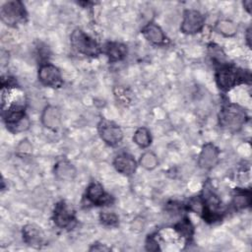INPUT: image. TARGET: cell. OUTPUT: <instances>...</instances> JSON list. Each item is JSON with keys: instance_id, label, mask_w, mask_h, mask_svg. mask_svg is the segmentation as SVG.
I'll use <instances>...</instances> for the list:
<instances>
[{"instance_id": "obj_1", "label": "cell", "mask_w": 252, "mask_h": 252, "mask_svg": "<svg viewBox=\"0 0 252 252\" xmlns=\"http://www.w3.org/2000/svg\"><path fill=\"white\" fill-rule=\"evenodd\" d=\"M245 111L236 104H227L220 112V124L227 130H238L246 121Z\"/></svg>"}, {"instance_id": "obj_2", "label": "cell", "mask_w": 252, "mask_h": 252, "mask_svg": "<svg viewBox=\"0 0 252 252\" xmlns=\"http://www.w3.org/2000/svg\"><path fill=\"white\" fill-rule=\"evenodd\" d=\"M71 44L76 51L88 56H96L100 51L96 41L81 30H75L72 32Z\"/></svg>"}, {"instance_id": "obj_3", "label": "cell", "mask_w": 252, "mask_h": 252, "mask_svg": "<svg viewBox=\"0 0 252 252\" xmlns=\"http://www.w3.org/2000/svg\"><path fill=\"white\" fill-rule=\"evenodd\" d=\"M216 77L219 87L224 91L230 90L232 87L240 82H244L246 78L243 71L230 66L220 68L218 71Z\"/></svg>"}, {"instance_id": "obj_4", "label": "cell", "mask_w": 252, "mask_h": 252, "mask_svg": "<svg viewBox=\"0 0 252 252\" xmlns=\"http://www.w3.org/2000/svg\"><path fill=\"white\" fill-rule=\"evenodd\" d=\"M1 19L7 25H15L25 18V9L20 1L6 2L1 8Z\"/></svg>"}, {"instance_id": "obj_5", "label": "cell", "mask_w": 252, "mask_h": 252, "mask_svg": "<svg viewBox=\"0 0 252 252\" xmlns=\"http://www.w3.org/2000/svg\"><path fill=\"white\" fill-rule=\"evenodd\" d=\"M98 132L100 138L109 146H116L123 139V132L120 127L108 120L100 121L98 125Z\"/></svg>"}, {"instance_id": "obj_6", "label": "cell", "mask_w": 252, "mask_h": 252, "mask_svg": "<svg viewBox=\"0 0 252 252\" xmlns=\"http://www.w3.org/2000/svg\"><path fill=\"white\" fill-rule=\"evenodd\" d=\"M204 26V17L197 10H186L181 24V31L187 34L199 32Z\"/></svg>"}, {"instance_id": "obj_7", "label": "cell", "mask_w": 252, "mask_h": 252, "mask_svg": "<svg viewBox=\"0 0 252 252\" xmlns=\"http://www.w3.org/2000/svg\"><path fill=\"white\" fill-rule=\"evenodd\" d=\"M39 81L48 87L58 88L62 85L61 74L57 67L52 64H43L40 66L38 71Z\"/></svg>"}, {"instance_id": "obj_8", "label": "cell", "mask_w": 252, "mask_h": 252, "mask_svg": "<svg viewBox=\"0 0 252 252\" xmlns=\"http://www.w3.org/2000/svg\"><path fill=\"white\" fill-rule=\"evenodd\" d=\"M53 219L56 225L62 228L70 227L75 222L74 212L65 202H60L56 205Z\"/></svg>"}, {"instance_id": "obj_9", "label": "cell", "mask_w": 252, "mask_h": 252, "mask_svg": "<svg viewBox=\"0 0 252 252\" xmlns=\"http://www.w3.org/2000/svg\"><path fill=\"white\" fill-rule=\"evenodd\" d=\"M220 152L213 144H206L199 156V165L204 169H210L214 167L219 161Z\"/></svg>"}, {"instance_id": "obj_10", "label": "cell", "mask_w": 252, "mask_h": 252, "mask_svg": "<svg viewBox=\"0 0 252 252\" xmlns=\"http://www.w3.org/2000/svg\"><path fill=\"white\" fill-rule=\"evenodd\" d=\"M87 198L94 205L101 206L109 204L111 202V197L103 190L102 186L98 183H92L87 190Z\"/></svg>"}, {"instance_id": "obj_11", "label": "cell", "mask_w": 252, "mask_h": 252, "mask_svg": "<svg viewBox=\"0 0 252 252\" xmlns=\"http://www.w3.org/2000/svg\"><path fill=\"white\" fill-rule=\"evenodd\" d=\"M24 240L31 246L39 247L44 241V233L35 224H28L23 229Z\"/></svg>"}, {"instance_id": "obj_12", "label": "cell", "mask_w": 252, "mask_h": 252, "mask_svg": "<svg viewBox=\"0 0 252 252\" xmlns=\"http://www.w3.org/2000/svg\"><path fill=\"white\" fill-rule=\"evenodd\" d=\"M113 164L117 171L127 176L132 175L137 167L134 158L128 154H121L117 156L114 159Z\"/></svg>"}, {"instance_id": "obj_13", "label": "cell", "mask_w": 252, "mask_h": 252, "mask_svg": "<svg viewBox=\"0 0 252 252\" xmlns=\"http://www.w3.org/2000/svg\"><path fill=\"white\" fill-rule=\"evenodd\" d=\"M42 123L45 127L49 129H57L60 126V112L54 106H47L43 110L41 116Z\"/></svg>"}, {"instance_id": "obj_14", "label": "cell", "mask_w": 252, "mask_h": 252, "mask_svg": "<svg viewBox=\"0 0 252 252\" xmlns=\"http://www.w3.org/2000/svg\"><path fill=\"white\" fill-rule=\"evenodd\" d=\"M143 33L149 41L155 44H161L165 41V35L162 30L154 23L148 24L143 29Z\"/></svg>"}, {"instance_id": "obj_15", "label": "cell", "mask_w": 252, "mask_h": 252, "mask_svg": "<svg viewBox=\"0 0 252 252\" xmlns=\"http://www.w3.org/2000/svg\"><path fill=\"white\" fill-rule=\"evenodd\" d=\"M55 175L61 180H71L76 174L75 167L67 160H59L54 167Z\"/></svg>"}, {"instance_id": "obj_16", "label": "cell", "mask_w": 252, "mask_h": 252, "mask_svg": "<svg viewBox=\"0 0 252 252\" xmlns=\"http://www.w3.org/2000/svg\"><path fill=\"white\" fill-rule=\"evenodd\" d=\"M105 53L109 57V60L114 62V61H119L123 59L126 56L127 49H126V46L122 43L108 42L105 45Z\"/></svg>"}, {"instance_id": "obj_17", "label": "cell", "mask_w": 252, "mask_h": 252, "mask_svg": "<svg viewBox=\"0 0 252 252\" xmlns=\"http://www.w3.org/2000/svg\"><path fill=\"white\" fill-rule=\"evenodd\" d=\"M134 142L141 148H147L148 146H150L152 138H151V134L150 131L145 128V127H141L139 128L133 137Z\"/></svg>"}, {"instance_id": "obj_18", "label": "cell", "mask_w": 252, "mask_h": 252, "mask_svg": "<svg viewBox=\"0 0 252 252\" xmlns=\"http://www.w3.org/2000/svg\"><path fill=\"white\" fill-rule=\"evenodd\" d=\"M216 29L219 32H220V33H222L223 35H226V36H231V35L235 34L236 30H237L235 24L231 21H228V20L220 21L217 24Z\"/></svg>"}, {"instance_id": "obj_19", "label": "cell", "mask_w": 252, "mask_h": 252, "mask_svg": "<svg viewBox=\"0 0 252 252\" xmlns=\"http://www.w3.org/2000/svg\"><path fill=\"white\" fill-rule=\"evenodd\" d=\"M250 203H251V198H250L249 192L238 193L233 197V200H232V205L237 210H241L248 207Z\"/></svg>"}, {"instance_id": "obj_20", "label": "cell", "mask_w": 252, "mask_h": 252, "mask_svg": "<svg viewBox=\"0 0 252 252\" xmlns=\"http://www.w3.org/2000/svg\"><path fill=\"white\" fill-rule=\"evenodd\" d=\"M141 165L146 169H154L158 165V158L157 156L152 152H147L142 155L140 158Z\"/></svg>"}, {"instance_id": "obj_21", "label": "cell", "mask_w": 252, "mask_h": 252, "mask_svg": "<svg viewBox=\"0 0 252 252\" xmlns=\"http://www.w3.org/2000/svg\"><path fill=\"white\" fill-rule=\"evenodd\" d=\"M32 147L31 143L28 140H23L18 146H17V153L21 156H28L32 153Z\"/></svg>"}, {"instance_id": "obj_22", "label": "cell", "mask_w": 252, "mask_h": 252, "mask_svg": "<svg viewBox=\"0 0 252 252\" xmlns=\"http://www.w3.org/2000/svg\"><path fill=\"white\" fill-rule=\"evenodd\" d=\"M100 220H101V222L104 223L105 225H115L118 221L116 215L112 213H107V212H104L100 215Z\"/></svg>"}, {"instance_id": "obj_23", "label": "cell", "mask_w": 252, "mask_h": 252, "mask_svg": "<svg viewBox=\"0 0 252 252\" xmlns=\"http://www.w3.org/2000/svg\"><path fill=\"white\" fill-rule=\"evenodd\" d=\"M209 49H210V54L214 59H217L218 61H221L222 59H224V54L219 46L213 44L210 46Z\"/></svg>"}, {"instance_id": "obj_24", "label": "cell", "mask_w": 252, "mask_h": 252, "mask_svg": "<svg viewBox=\"0 0 252 252\" xmlns=\"http://www.w3.org/2000/svg\"><path fill=\"white\" fill-rule=\"evenodd\" d=\"M251 4H252V2L249 0V1H245L244 3H243V5H244V7H246V9H247V11L249 12L250 11V6H251Z\"/></svg>"}]
</instances>
